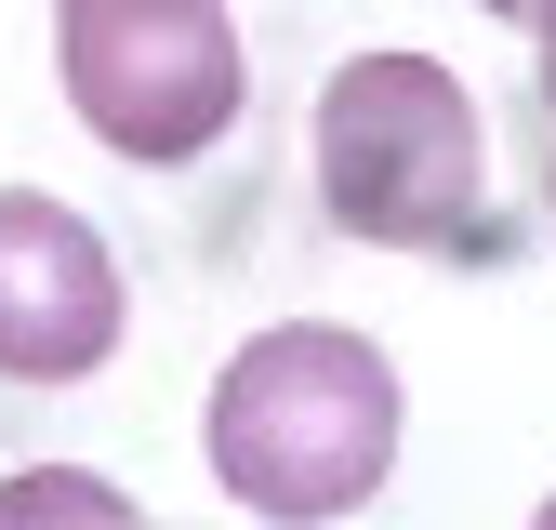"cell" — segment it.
I'll return each mask as SVG.
<instances>
[{"mask_svg":"<svg viewBox=\"0 0 556 530\" xmlns=\"http://www.w3.org/2000/svg\"><path fill=\"white\" fill-rule=\"evenodd\" d=\"M477 14H530V0H477Z\"/></svg>","mask_w":556,"mask_h":530,"instance_id":"52a82bcc","label":"cell"},{"mask_svg":"<svg viewBox=\"0 0 556 530\" xmlns=\"http://www.w3.org/2000/svg\"><path fill=\"white\" fill-rule=\"evenodd\" d=\"M119 358V252L53 186H0V384H80Z\"/></svg>","mask_w":556,"mask_h":530,"instance_id":"277c9868","label":"cell"},{"mask_svg":"<svg viewBox=\"0 0 556 530\" xmlns=\"http://www.w3.org/2000/svg\"><path fill=\"white\" fill-rule=\"evenodd\" d=\"M0 530H147L93 464H27V478H0Z\"/></svg>","mask_w":556,"mask_h":530,"instance_id":"5b68a950","label":"cell"},{"mask_svg":"<svg viewBox=\"0 0 556 530\" xmlns=\"http://www.w3.org/2000/svg\"><path fill=\"white\" fill-rule=\"evenodd\" d=\"M543 213H556V160H543Z\"/></svg>","mask_w":556,"mask_h":530,"instance_id":"ba28073f","label":"cell"},{"mask_svg":"<svg viewBox=\"0 0 556 530\" xmlns=\"http://www.w3.org/2000/svg\"><path fill=\"white\" fill-rule=\"evenodd\" d=\"M53 66L93 147H119L132 173H186L239 132L252 53L226 0H53Z\"/></svg>","mask_w":556,"mask_h":530,"instance_id":"3957f363","label":"cell"},{"mask_svg":"<svg viewBox=\"0 0 556 530\" xmlns=\"http://www.w3.org/2000/svg\"><path fill=\"white\" fill-rule=\"evenodd\" d=\"M530 530H556V504H543V517H530Z\"/></svg>","mask_w":556,"mask_h":530,"instance_id":"9c48e42d","label":"cell"},{"mask_svg":"<svg viewBox=\"0 0 556 530\" xmlns=\"http://www.w3.org/2000/svg\"><path fill=\"white\" fill-rule=\"evenodd\" d=\"M517 27H530V80H543V106H556V0H530Z\"/></svg>","mask_w":556,"mask_h":530,"instance_id":"8992f818","label":"cell"},{"mask_svg":"<svg viewBox=\"0 0 556 530\" xmlns=\"http://www.w3.org/2000/svg\"><path fill=\"white\" fill-rule=\"evenodd\" d=\"M199 451H213V491L265 530H331L397 478V358L344 318H278L213 371Z\"/></svg>","mask_w":556,"mask_h":530,"instance_id":"6da1fadb","label":"cell"},{"mask_svg":"<svg viewBox=\"0 0 556 530\" xmlns=\"http://www.w3.org/2000/svg\"><path fill=\"white\" fill-rule=\"evenodd\" d=\"M318 213L371 252H464L491 265V132L438 53H358L318 93Z\"/></svg>","mask_w":556,"mask_h":530,"instance_id":"7a4b0ae2","label":"cell"}]
</instances>
